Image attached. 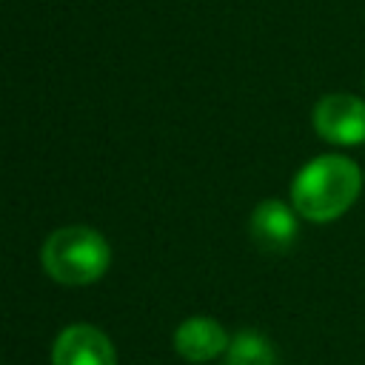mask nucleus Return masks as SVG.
<instances>
[{
	"label": "nucleus",
	"mask_w": 365,
	"mask_h": 365,
	"mask_svg": "<svg viewBox=\"0 0 365 365\" xmlns=\"http://www.w3.org/2000/svg\"><path fill=\"white\" fill-rule=\"evenodd\" d=\"M251 240L265 248V251H285L294 245L297 234H299V222H297V208H288L279 200H262L248 222Z\"/></svg>",
	"instance_id": "nucleus-5"
},
{
	"label": "nucleus",
	"mask_w": 365,
	"mask_h": 365,
	"mask_svg": "<svg viewBox=\"0 0 365 365\" xmlns=\"http://www.w3.org/2000/svg\"><path fill=\"white\" fill-rule=\"evenodd\" d=\"M359 191V165L342 154H322L297 171L291 182V202L299 217L311 222H331L356 202Z\"/></svg>",
	"instance_id": "nucleus-1"
},
{
	"label": "nucleus",
	"mask_w": 365,
	"mask_h": 365,
	"mask_svg": "<svg viewBox=\"0 0 365 365\" xmlns=\"http://www.w3.org/2000/svg\"><path fill=\"white\" fill-rule=\"evenodd\" d=\"M43 271L60 285H88L108 271L111 248L88 225H66L48 234L40 248Z\"/></svg>",
	"instance_id": "nucleus-2"
},
{
	"label": "nucleus",
	"mask_w": 365,
	"mask_h": 365,
	"mask_svg": "<svg viewBox=\"0 0 365 365\" xmlns=\"http://www.w3.org/2000/svg\"><path fill=\"white\" fill-rule=\"evenodd\" d=\"M225 365H277V351L268 336L245 328L237 336H231L225 351Z\"/></svg>",
	"instance_id": "nucleus-7"
},
{
	"label": "nucleus",
	"mask_w": 365,
	"mask_h": 365,
	"mask_svg": "<svg viewBox=\"0 0 365 365\" xmlns=\"http://www.w3.org/2000/svg\"><path fill=\"white\" fill-rule=\"evenodd\" d=\"M51 365H117L111 339L94 325H68L51 348Z\"/></svg>",
	"instance_id": "nucleus-4"
},
{
	"label": "nucleus",
	"mask_w": 365,
	"mask_h": 365,
	"mask_svg": "<svg viewBox=\"0 0 365 365\" xmlns=\"http://www.w3.org/2000/svg\"><path fill=\"white\" fill-rule=\"evenodd\" d=\"M225 328L211 317H191L174 331V351L188 362H208L228 351Z\"/></svg>",
	"instance_id": "nucleus-6"
},
{
	"label": "nucleus",
	"mask_w": 365,
	"mask_h": 365,
	"mask_svg": "<svg viewBox=\"0 0 365 365\" xmlns=\"http://www.w3.org/2000/svg\"><path fill=\"white\" fill-rule=\"evenodd\" d=\"M314 128L325 143H365V103L354 94H325L314 106Z\"/></svg>",
	"instance_id": "nucleus-3"
}]
</instances>
